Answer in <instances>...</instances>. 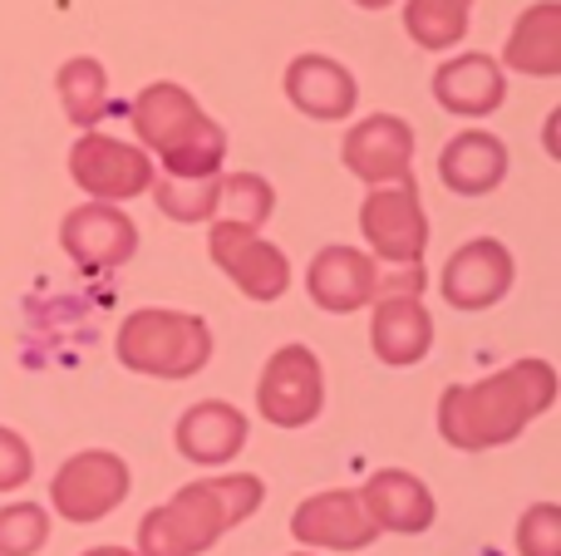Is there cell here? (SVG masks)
<instances>
[{"mask_svg":"<svg viewBox=\"0 0 561 556\" xmlns=\"http://www.w3.org/2000/svg\"><path fill=\"white\" fill-rule=\"evenodd\" d=\"M290 556H316V552H290Z\"/></svg>","mask_w":561,"mask_h":556,"instance_id":"cell-31","label":"cell"},{"mask_svg":"<svg viewBox=\"0 0 561 556\" xmlns=\"http://www.w3.org/2000/svg\"><path fill=\"white\" fill-rule=\"evenodd\" d=\"M84 556H138V552H128V547H94V552H84Z\"/></svg>","mask_w":561,"mask_h":556,"instance_id":"cell-29","label":"cell"},{"mask_svg":"<svg viewBox=\"0 0 561 556\" xmlns=\"http://www.w3.org/2000/svg\"><path fill=\"white\" fill-rule=\"evenodd\" d=\"M118 360L148 380H193L213 360V331L193 311L144 305L118 325Z\"/></svg>","mask_w":561,"mask_h":556,"instance_id":"cell-4","label":"cell"},{"mask_svg":"<svg viewBox=\"0 0 561 556\" xmlns=\"http://www.w3.org/2000/svg\"><path fill=\"white\" fill-rule=\"evenodd\" d=\"M286 99L310 118H325V124H340V118L355 114L359 104V84L340 59L330 55H296L286 65Z\"/></svg>","mask_w":561,"mask_h":556,"instance_id":"cell-18","label":"cell"},{"mask_svg":"<svg viewBox=\"0 0 561 556\" xmlns=\"http://www.w3.org/2000/svg\"><path fill=\"white\" fill-rule=\"evenodd\" d=\"M359 502H365L369 522H375L379 532H399V537H419V532H428L438 518L434 493L404 468L369 473V483L359 488Z\"/></svg>","mask_w":561,"mask_h":556,"instance_id":"cell-17","label":"cell"},{"mask_svg":"<svg viewBox=\"0 0 561 556\" xmlns=\"http://www.w3.org/2000/svg\"><path fill=\"white\" fill-rule=\"evenodd\" d=\"M55 89H59V104H65L69 124L84 128V134H94L99 118L108 114V74H104V65L89 59V55L65 59L59 74H55Z\"/></svg>","mask_w":561,"mask_h":556,"instance_id":"cell-22","label":"cell"},{"mask_svg":"<svg viewBox=\"0 0 561 556\" xmlns=\"http://www.w3.org/2000/svg\"><path fill=\"white\" fill-rule=\"evenodd\" d=\"M276 212V187L262 173H232L217 177V217L213 222H237L247 232H262Z\"/></svg>","mask_w":561,"mask_h":556,"instance_id":"cell-23","label":"cell"},{"mask_svg":"<svg viewBox=\"0 0 561 556\" xmlns=\"http://www.w3.org/2000/svg\"><path fill=\"white\" fill-rule=\"evenodd\" d=\"M503 65L493 55H454L438 65L434 74V99L458 118H483L503 104Z\"/></svg>","mask_w":561,"mask_h":556,"instance_id":"cell-20","label":"cell"},{"mask_svg":"<svg viewBox=\"0 0 561 556\" xmlns=\"http://www.w3.org/2000/svg\"><path fill=\"white\" fill-rule=\"evenodd\" d=\"M134 134L144 138V153H158L168 177H222L227 134L217 118L203 114L193 94L173 79H158L128 108Z\"/></svg>","mask_w":561,"mask_h":556,"instance_id":"cell-3","label":"cell"},{"mask_svg":"<svg viewBox=\"0 0 561 556\" xmlns=\"http://www.w3.org/2000/svg\"><path fill=\"white\" fill-rule=\"evenodd\" d=\"M306 291L320 311L350 315L379 296V266L355 246H325V252H316V262L306 271Z\"/></svg>","mask_w":561,"mask_h":556,"instance_id":"cell-15","label":"cell"},{"mask_svg":"<svg viewBox=\"0 0 561 556\" xmlns=\"http://www.w3.org/2000/svg\"><path fill=\"white\" fill-rule=\"evenodd\" d=\"M256 409L276 429H306L325 409V370L310 345H280L256 384Z\"/></svg>","mask_w":561,"mask_h":556,"instance_id":"cell-5","label":"cell"},{"mask_svg":"<svg viewBox=\"0 0 561 556\" xmlns=\"http://www.w3.org/2000/svg\"><path fill=\"white\" fill-rule=\"evenodd\" d=\"M359 10H385V5H394V0H355Z\"/></svg>","mask_w":561,"mask_h":556,"instance_id":"cell-30","label":"cell"},{"mask_svg":"<svg viewBox=\"0 0 561 556\" xmlns=\"http://www.w3.org/2000/svg\"><path fill=\"white\" fill-rule=\"evenodd\" d=\"M207 252H213V262L232 276V286L247 296V301L266 305V301H280V296H286L290 262L262 232H247V227H237V222H213Z\"/></svg>","mask_w":561,"mask_h":556,"instance_id":"cell-9","label":"cell"},{"mask_svg":"<svg viewBox=\"0 0 561 556\" xmlns=\"http://www.w3.org/2000/svg\"><path fill=\"white\" fill-rule=\"evenodd\" d=\"M290 537L310 552H365L379 537L355 488H330L290 512Z\"/></svg>","mask_w":561,"mask_h":556,"instance_id":"cell-11","label":"cell"},{"mask_svg":"<svg viewBox=\"0 0 561 556\" xmlns=\"http://www.w3.org/2000/svg\"><path fill=\"white\" fill-rule=\"evenodd\" d=\"M557 404V370L547 360H517L478 384H454L438 399V433L463 453L503 449L523 439L533 419Z\"/></svg>","mask_w":561,"mask_h":556,"instance_id":"cell-1","label":"cell"},{"mask_svg":"<svg viewBox=\"0 0 561 556\" xmlns=\"http://www.w3.org/2000/svg\"><path fill=\"white\" fill-rule=\"evenodd\" d=\"M59 242H65V252L84 271H118L138 252V227L124 207L84 202L59 222Z\"/></svg>","mask_w":561,"mask_h":556,"instance_id":"cell-12","label":"cell"},{"mask_svg":"<svg viewBox=\"0 0 561 556\" xmlns=\"http://www.w3.org/2000/svg\"><path fill=\"white\" fill-rule=\"evenodd\" d=\"M513 252L493 236H473L463 242L454 256L444 262V276H438V291L454 311H488L497 305L507 291H513Z\"/></svg>","mask_w":561,"mask_h":556,"instance_id":"cell-10","label":"cell"},{"mask_svg":"<svg viewBox=\"0 0 561 556\" xmlns=\"http://www.w3.org/2000/svg\"><path fill=\"white\" fill-rule=\"evenodd\" d=\"M247 433L252 429H247V414L237 409V404L203 399L178 419L173 443L187 463H197V468H222V463H232L237 453L247 449Z\"/></svg>","mask_w":561,"mask_h":556,"instance_id":"cell-16","label":"cell"},{"mask_svg":"<svg viewBox=\"0 0 561 556\" xmlns=\"http://www.w3.org/2000/svg\"><path fill=\"white\" fill-rule=\"evenodd\" d=\"M359 232H365L369 252H375L379 262H389V266L424 262L428 217H424V202H419L414 177L375 187V193L365 197V207H359Z\"/></svg>","mask_w":561,"mask_h":556,"instance_id":"cell-8","label":"cell"},{"mask_svg":"<svg viewBox=\"0 0 561 556\" xmlns=\"http://www.w3.org/2000/svg\"><path fill=\"white\" fill-rule=\"evenodd\" d=\"M438 177H444L448 193L458 197H483L493 193L507 177V148L497 134H483V128H468V134H454L438 153Z\"/></svg>","mask_w":561,"mask_h":556,"instance_id":"cell-19","label":"cell"},{"mask_svg":"<svg viewBox=\"0 0 561 556\" xmlns=\"http://www.w3.org/2000/svg\"><path fill=\"white\" fill-rule=\"evenodd\" d=\"M128 488H134L128 463L108 449H89V453H75V459L55 473V483H49V508L65 522L84 528V522H104L108 512L128 498Z\"/></svg>","mask_w":561,"mask_h":556,"instance_id":"cell-6","label":"cell"},{"mask_svg":"<svg viewBox=\"0 0 561 556\" xmlns=\"http://www.w3.org/2000/svg\"><path fill=\"white\" fill-rule=\"evenodd\" d=\"M153 202L173 222H213L217 217V177H153Z\"/></svg>","mask_w":561,"mask_h":556,"instance_id":"cell-25","label":"cell"},{"mask_svg":"<svg viewBox=\"0 0 561 556\" xmlns=\"http://www.w3.org/2000/svg\"><path fill=\"white\" fill-rule=\"evenodd\" d=\"M69 177L84 187L94 202H128V197L148 193L153 187V158L144 148L124 143V138H108V134H79V143L69 148Z\"/></svg>","mask_w":561,"mask_h":556,"instance_id":"cell-7","label":"cell"},{"mask_svg":"<svg viewBox=\"0 0 561 556\" xmlns=\"http://www.w3.org/2000/svg\"><path fill=\"white\" fill-rule=\"evenodd\" d=\"M266 498V483L256 473H222L178 488L138 522V556H203L227 537L237 522H247Z\"/></svg>","mask_w":561,"mask_h":556,"instance_id":"cell-2","label":"cell"},{"mask_svg":"<svg viewBox=\"0 0 561 556\" xmlns=\"http://www.w3.org/2000/svg\"><path fill=\"white\" fill-rule=\"evenodd\" d=\"M369 345L385 364L409 370L434 350V315L424 311L419 291H379L369 315Z\"/></svg>","mask_w":561,"mask_h":556,"instance_id":"cell-14","label":"cell"},{"mask_svg":"<svg viewBox=\"0 0 561 556\" xmlns=\"http://www.w3.org/2000/svg\"><path fill=\"white\" fill-rule=\"evenodd\" d=\"M340 158H345L350 173L369 187L404 183L409 163H414V128L394 114H369L345 134Z\"/></svg>","mask_w":561,"mask_h":556,"instance_id":"cell-13","label":"cell"},{"mask_svg":"<svg viewBox=\"0 0 561 556\" xmlns=\"http://www.w3.org/2000/svg\"><path fill=\"white\" fill-rule=\"evenodd\" d=\"M49 542V512L39 502L0 508V556H35Z\"/></svg>","mask_w":561,"mask_h":556,"instance_id":"cell-26","label":"cell"},{"mask_svg":"<svg viewBox=\"0 0 561 556\" xmlns=\"http://www.w3.org/2000/svg\"><path fill=\"white\" fill-rule=\"evenodd\" d=\"M517 552L523 556H561V508L557 502H537L517 522Z\"/></svg>","mask_w":561,"mask_h":556,"instance_id":"cell-27","label":"cell"},{"mask_svg":"<svg viewBox=\"0 0 561 556\" xmlns=\"http://www.w3.org/2000/svg\"><path fill=\"white\" fill-rule=\"evenodd\" d=\"M468 10L473 0H409L404 30L419 49H454L468 35Z\"/></svg>","mask_w":561,"mask_h":556,"instance_id":"cell-24","label":"cell"},{"mask_svg":"<svg viewBox=\"0 0 561 556\" xmlns=\"http://www.w3.org/2000/svg\"><path fill=\"white\" fill-rule=\"evenodd\" d=\"M503 59H507V69L533 74V79L561 74V5L557 0H537L533 10H523L517 30L507 35Z\"/></svg>","mask_w":561,"mask_h":556,"instance_id":"cell-21","label":"cell"},{"mask_svg":"<svg viewBox=\"0 0 561 556\" xmlns=\"http://www.w3.org/2000/svg\"><path fill=\"white\" fill-rule=\"evenodd\" d=\"M30 473H35V453H30V443L20 439L15 429H5V424H0V493L25 488Z\"/></svg>","mask_w":561,"mask_h":556,"instance_id":"cell-28","label":"cell"}]
</instances>
